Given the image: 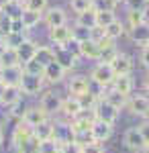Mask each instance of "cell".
Masks as SVG:
<instances>
[{
    "instance_id": "1",
    "label": "cell",
    "mask_w": 149,
    "mask_h": 153,
    "mask_svg": "<svg viewBox=\"0 0 149 153\" xmlns=\"http://www.w3.org/2000/svg\"><path fill=\"white\" fill-rule=\"evenodd\" d=\"M115 71H112V65L110 63H98V65H94V70L90 74V82L92 84H98L100 88H110L112 82H115Z\"/></svg>"
},
{
    "instance_id": "2",
    "label": "cell",
    "mask_w": 149,
    "mask_h": 153,
    "mask_svg": "<svg viewBox=\"0 0 149 153\" xmlns=\"http://www.w3.org/2000/svg\"><path fill=\"white\" fill-rule=\"evenodd\" d=\"M43 84H45V78L43 76H33V74H27L25 71L23 78H21L19 88H21V92L25 96H37L43 90Z\"/></svg>"
},
{
    "instance_id": "3",
    "label": "cell",
    "mask_w": 149,
    "mask_h": 153,
    "mask_svg": "<svg viewBox=\"0 0 149 153\" xmlns=\"http://www.w3.org/2000/svg\"><path fill=\"white\" fill-rule=\"evenodd\" d=\"M61 104H63V98L55 92H45V94L41 96V100H39V106H41V110H45L47 117H53V114H59L61 112Z\"/></svg>"
},
{
    "instance_id": "4",
    "label": "cell",
    "mask_w": 149,
    "mask_h": 153,
    "mask_svg": "<svg viewBox=\"0 0 149 153\" xmlns=\"http://www.w3.org/2000/svg\"><path fill=\"white\" fill-rule=\"evenodd\" d=\"M53 139L59 145L74 143V129H72L69 120H57V123H53Z\"/></svg>"
},
{
    "instance_id": "5",
    "label": "cell",
    "mask_w": 149,
    "mask_h": 153,
    "mask_svg": "<svg viewBox=\"0 0 149 153\" xmlns=\"http://www.w3.org/2000/svg\"><path fill=\"white\" fill-rule=\"evenodd\" d=\"M123 141H125V145L131 149V151H137V153H141L143 149H145V145H147V141L143 139V135H141L139 127H131V129H127Z\"/></svg>"
},
{
    "instance_id": "6",
    "label": "cell",
    "mask_w": 149,
    "mask_h": 153,
    "mask_svg": "<svg viewBox=\"0 0 149 153\" xmlns=\"http://www.w3.org/2000/svg\"><path fill=\"white\" fill-rule=\"evenodd\" d=\"M94 114L98 120H104V123H110V125H115V120L118 118V110H116L115 106H110L104 98H100L96 106H94Z\"/></svg>"
},
{
    "instance_id": "7",
    "label": "cell",
    "mask_w": 149,
    "mask_h": 153,
    "mask_svg": "<svg viewBox=\"0 0 149 153\" xmlns=\"http://www.w3.org/2000/svg\"><path fill=\"white\" fill-rule=\"evenodd\" d=\"M69 123H72L74 133H76V131H90L92 125L96 123V114H94V110H80Z\"/></svg>"
},
{
    "instance_id": "8",
    "label": "cell",
    "mask_w": 149,
    "mask_h": 153,
    "mask_svg": "<svg viewBox=\"0 0 149 153\" xmlns=\"http://www.w3.org/2000/svg\"><path fill=\"white\" fill-rule=\"evenodd\" d=\"M43 21L49 29H55V27H63L66 21H68V14L63 8H59V6H51V8H47L45 14H43Z\"/></svg>"
},
{
    "instance_id": "9",
    "label": "cell",
    "mask_w": 149,
    "mask_h": 153,
    "mask_svg": "<svg viewBox=\"0 0 149 153\" xmlns=\"http://www.w3.org/2000/svg\"><path fill=\"white\" fill-rule=\"evenodd\" d=\"M127 108H129L133 114H137V117L147 118L149 117V98L147 96H129Z\"/></svg>"
},
{
    "instance_id": "10",
    "label": "cell",
    "mask_w": 149,
    "mask_h": 153,
    "mask_svg": "<svg viewBox=\"0 0 149 153\" xmlns=\"http://www.w3.org/2000/svg\"><path fill=\"white\" fill-rule=\"evenodd\" d=\"M45 120H49V117L45 114V110H41V106H29L27 112H25V117H23V123L27 127H31V129L43 125Z\"/></svg>"
},
{
    "instance_id": "11",
    "label": "cell",
    "mask_w": 149,
    "mask_h": 153,
    "mask_svg": "<svg viewBox=\"0 0 149 153\" xmlns=\"http://www.w3.org/2000/svg\"><path fill=\"white\" fill-rule=\"evenodd\" d=\"M112 131H115V125L110 123H104V120H98L92 125V135H94V141L96 143H104L112 137Z\"/></svg>"
},
{
    "instance_id": "12",
    "label": "cell",
    "mask_w": 149,
    "mask_h": 153,
    "mask_svg": "<svg viewBox=\"0 0 149 153\" xmlns=\"http://www.w3.org/2000/svg\"><path fill=\"white\" fill-rule=\"evenodd\" d=\"M37 43L35 41H31V39H25L23 43L16 47V55H19V61H21V65H25V63H29L31 59H35V55H37Z\"/></svg>"
},
{
    "instance_id": "13",
    "label": "cell",
    "mask_w": 149,
    "mask_h": 153,
    "mask_svg": "<svg viewBox=\"0 0 149 153\" xmlns=\"http://www.w3.org/2000/svg\"><path fill=\"white\" fill-rule=\"evenodd\" d=\"M68 90H69V96L80 98V96H84L88 90H90V80H88L86 76H76V78L69 80Z\"/></svg>"
},
{
    "instance_id": "14",
    "label": "cell",
    "mask_w": 149,
    "mask_h": 153,
    "mask_svg": "<svg viewBox=\"0 0 149 153\" xmlns=\"http://www.w3.org/2000/svg\"><path fill=\"white\" fill-rule=\"evenodd\" d=\"M110 65H112L115 76H131V71H133V59L129 57L127 53H118Z\"/></svg>"
},
{
    "instance_id": "15",
    "label": "cell",
    "mask_w": 149,
    "mask_h": 153,
    "mask_svg": "<svg viewBox=\"0 0 149 153\" xmlns=\"http://www.w3.org/2000/svg\"><path fill=\"white\" fill-rule=\"evenodd\" d=\"M21 100H23V92H21L19 86H4L2 96H0V104L10 108L12 104H16V102H21Z\"/></svg>"
},
{
    "instance_id": "16",
    "label": "cell",
    "mask_w": 149,
    "mask_h": 153,
    "mask_svg": "<svg viewBox=\"0 0 149 153\" xmlns=\"http://www.w3.org/2000/svg\"><path fill=\"white\" fill-rule=\"evenodd\" d=\"M129 35H131V39L137 43V45H141V47H147L149 45V23L145 21V23L137 25V27H133L131 31H129Z\"/></svg>"
},
{
    "instance_id": "17",
    "label": "cell",
    "mask_w": 149,
    "mask_h": 153,
    "mask_svg": "<svg viewBox=\"0 0 149 153\" xmlns=\"http://www.w3.org/2000/svg\"><path fill=\"white\" fill-rule=\"evenodd\" d=\"M43 78H45V82H49V84H59L66 78V70H63L59 63L51 61L45 70H43Z\"/></svg>"
},
{
    "instance_id": "18",
    "label": "cell",
    "mask_w": 149,
    "mask_h": 153,
    "mask_svg": "<svg viewBox=\"0 0 149 153\" xmlns=\"http://www.w3.org/2000/svg\"><path fill=\"white\" fill-rule=\"evenodd\" d=\"M31 137H33V129L27 127L23 120H21V125L14 127V131H12V145H14V149H19V147H21L23 143H27Z\"/></svg>"
},
{
    "instance_id": "19",
    "label": "cell",
    "mask_w": 149,
    "mask_h": 153,
    "mask_svg": "<svg viewBox=\"0 0 149 153\" xmlns=\"http://www.w3.org/2000/svg\"><path fill=\"white\" fill-rule=\"evenodd\" d=\"M49 39L55 43V47H63L69 39H72V29H69L68 25H63V27H55V29L49 31Z\"/></svg>"
},
{
    "instance_id": "20",
    "label": "cell",
    "mask_w": 149,
    "mask_h": 153,
    "mask_svg": "<svg viewBox=\"0 0 149 153\" xmlns=\"http://www.w3.org/2000/svg\"><path fill=\"white\" fill-rule=\"evenodd\" d=\"M23 65H12V68H4V74H2V84L4 86H19L21 84V78H23Z\"/></svg>"
},
{
    "instance_id": "21",
    "label": "cell",
    "mask_w": 149,
    "mask_h": 153,
    "mask_svg": "<svg viewBox=\"0 0 149 153\" xmlns=\"http://www.w3.org/2000/svg\"><path fill=\"white\" fill-rule=\"evenodd\" d=\"M53 53H55V63H59L66 71L72 70V68H76V61H78V59L74 57L69 51H66L63 47H53Z\"/></svg>"
},
{
    "instance_id": "22",
    "label": "cell",
    "mask_w": 149,
    "mask_h": 153,
    "mask_svg": "<svg viewBox=\"0 0 149 153\" xmlns=\"http://www.w3.org/2000/svg\"><path fill=\"white\" fill-rule=\"evenodd\" d=\"M133 86H135V84H133V78H131V76H116L110 88H112V90H116V92H121L123 96H127V98H129V96H131V92H133Z\"/></svg>"
},
{
    "instance_id": "23",
    "label": "cell",
    "mask_w": 149,
    "mask_h": 153,
    "mask_svg": "<svg viewBox=\"0 0 149 153\" xmlns=\"http://www.w3.org/2000/svg\"><path fill=\"white\" fill-rule=\"evenodd\" d=\"M80 110H82L80 100H78V98H74V96H68V98L63 100V104H61V114L68 118V120H72V118L80 112Z\"/></svg>"
},
{
    "instance_id": "24",
    "label": "cell",
    "mask_w": 149,
    "mask_h": 153,
    "mask_svg": "<svg viewBox=\"0 0 149 153\" xmlns=\"http://www.w3.org/2000/svg\"><path fill=\"white\" fill-rule=\"evenodd\" d=\"M80 55L88 59H100V45L94 39H88V41L80 43Z\"/></svg>"
},
{
    "instance_id": "25",
    "label": "cell",
    "mask_w": 149,
    "mask_h": 153,
    "mask_svg": "<svg viewBox=\"0 0 149 153\" xmlns=\"http://www.w3.org/2000/svg\"><path fill=\"white\" fill-rule=\"evenodd\" d=\"M102 98L108 102L110 106H115L116 110H121V108H125L127 106V96H123L121 92H116V90H112V88H108V92H104L102 94Z\"/></svg>"
},
{
    "instance_id": "26",
    "label": "cell",
    "mask_w": 149,
    "mask_h": 153,
    "mask_svg": "<svg viewBox=\"0 0 149 153\" xmlns=\"http://www.w3.org/2000/svg\"><path fill=\"white\" fill-rule=\"evenodd\" d=\"M35 59L43 65V68H47L51 61H55V53H53V47H47V45H39L37 47V55H35Z\"/></svg>"
},
{
    "instance_id": "27",
    "label": "cell",
    "mask_w": 149,
    "mask_h": 153,
    "mask_svg": "<svg viewBox=\"0 0 149 153\" xmlns=\"http://www.w3.org/2000/svg\"><path fill=\"white\" fill-rule=\"evenodd\" d=\"M23 10H25V4L21 0H12L10 4L2 10L4 16H8L10 21H21V16H23Z\"/></svg>"
},
{
    "instance_id": "28",
    "label": "cell",
    "mask_w": 149,
    "mask_h": 153,
    "mask_svg": "<svg viewBox=\"0 0 149 153\" xmlns=\"http://www.w3.org/2000/svg\"><path fill=\"white\" fill-rule=\"evenodd\" d=\"M33 137H35V139H39V141L53 139V123H51V120H45L43 125L35 127V129H33Z\"/></svg>"
},
{
    "instance_id": "29",
    "label": "cell",
    "mask_w": 149,
    "mask_h": 153,
    "mask_svg": "<svg viewBox=\"0 0 149 153\" xmlns=\"http://www.w3.org/2000/svg\"><path fill=\"white\" fill-rule=\"evenodd\" d=\"M43 19V12H35V10H23V16H21V23H23L25 31H29V29H33L35 25H39V21Z\"/></svg>"
},
{
    "instance_id": "30",
    "label": "cell",
    "mask_w": 149,
    "mask_h": 153,
    "mask_svg": "<svg viewBox=\"0 0 149 153\" xmlns=\"http://www.w3.org/2000/svg\"><path fill=\"white\" fill-rule=\"evenodd\" d=\"M0 65H2V68L21 65V61H19V55H16V49H12V47H6V49H4V53L0 55Z\"/></svg>"
},
{
    "instance_id": "31",
    "label": "cell",
    "mask_w": 149,
    "mask_h": 153,
    "mask_svg": "<svg viewBox=\"0 0 149 153\" xmlns=\"http://www.w3.org/2000/svg\"><path fill=\"white\" fill-rule=\"evenodd\" d=\"M116 21L115 10H96V27L98 29H106L110 23Z\"/></svg>"
},
{
    "instance_id": "32",
    "label": "cell",
    "mask_w": 149,
    "mask_h": 153,
    "mask_svg": "<svg viewBox=\"0 0 149 153\" xmlns=\"http://www.w3.org/2000/svg\"><path fill=\"white\" fill-rule=\"evenodd\" d=\"M76 25L86 27V29H94V27H96V10H94V8H90V10H86V12H82V14H78V21H76Z\"/></svg>"
},
{
    "instance_id": "33",
    "label": "cell",
    "mask_w": 149,
    "mask_h": 153,
    "mask_svg": "<svg viewBox=\"0 0 149 153\" xmlns=\"http://www.w3.org/2000/svg\"><path fill=\"white\" fill-rule=\"evenodd\" d=\"M104 35L108 37V39H112V41H115V39H118V37L125 35V25H123L121 21H118V19H116L115 23H110L108 27H106V29H104Z\"/></svg>"
},
{
    "instance_id": "34",
    "label": "cell",
    "mask_w": 149,
    "mask_h": 153,
    "mask_svg": "<svg viewBox=\"0 0 149 153\" xmlns=\"http://www.w3.org/2000/svg\"><path fill=\"white\" fill-rule=\"evenodd\" d=\"M72 39H76L78 43H84V41L92 39V29H86V27L76 25V27L72 29Z\"/></svg>"
},
{
    "instance_id": "35",
    "label": "cell",
    "mask_w": 149,
    "mask_h": 153,
    "mask_svg": "<svg viewBox=\"0 0 149 153\" xmlns=\"http://www.w3.org/2000/svg\"><path fill=\"white\" fill-rule=\"evenodd\" d=\"M78 100H80L82 110H94V106H96V102H98L100 98H98V96H94L92 92H86V94L80 96Z\"/></svg>"
},
{
    "instance_id": "36",
    "label": "cell",
    "mask_w": 149,
    "mask_h": 153,
    "mask_svg": "<svg viewBox=\"0 0 149 153\" xmlns=\"http://www.w3.org/2000/svg\"><path fill=\"white\" fill-rule=\"evenodd\" d=\"M61 149L55 139H47V141H39V153H57Z\"/></svg>"
},
{
    "instance_id": "37",
    "label": "cell",
    "mask_w": 149,
    "mask_h": 153,
    "mask_svg": "<svg viewBox=\"0 0 149 153\" xmlns=\"http://www.w3.org/2000/svg\"><path fill=\"white\" fill-rule=\"evenodd\" d=\"M127 23H129V29H133V27H137V25L145 23V12L129 10L127 12Z\"/></svg>"
},
{
    "instance_id": "38",
    "label": "cell",
    "mask_w": 149,
    "mask_h": 153,
    "mask_svg": "<svg viewBox=\"0 0 149 153\" xmlns=\"http://www.w3.org/2000/svg\"><path fill=\"white\" fill-rule=\"evenodd\" d=\"M25 41V35L23 33H8V35H4V43H6V47H12V49H16L21 43Z\"/></svg>"
},
{
    "instance_id": "39",
    "label": "cell",
    "mask_w": 149,
    "mask_h": 153,
    "mask_svg": "<svg viewBox=\"0 0 149 153\" xmlns=\"http://www.w3.org/2000/svg\"><path fill=\"white\" fill-rule=\"evenodd\" d=\"M69 6L76 14H82L92 8V0H69Z\"/></svg>"
},
{
    "instance_id": "40",
    "label": "cell",
    "mask_w": 149,
    "mask_h": 153,
    "mask_svg": "<svg viewBox=\"0 0 149 153\" xmlns=\"http://www.w3.org/2000/svg\"><path fill=\"white\" fill-rule=\"evenodd\" d=\"M27 10H35V12H45L47 10V0H25L23 2Z\"/></svg>"
},
{
    "instance_id": "41",
    "label": "cell",
    "mask_w": 149,
    "mask_h": 153,
    "mask_svg": "<svg viewBox=\"0 0 149 153\" xmlns=\"http://www.w3.org/2000/svg\"><path fill=\"white\" fill-rule=\"evenodd\" d=\"M16 151H19V153H39V139L31 137V139H29L27 143H23Z\"/></svg>"
},
{
    "instance_id": "42",
    "label": "cell",
    "mask_w": 149,
    "mask_h": 153,
    "mask_svg": "<svg viewBox=\"0 0 149 153\" xmlns=\"http://www.w3.org/2000/svg\"><path fill=\"white\" fill-rule=\"evenodd\" d=\"M23 70L27 71V74H33V76H43V70H45V68H43L37 59H31L29 63H25V65H23Z\"/></svg>"
},
{
    "instance_id": "43",
    "label": "cell",
    "mask_w": 149,
    "mask_h": 153,
    "mask_svg": "<svg viewBox=\"0 0 149 153\" xmlns=\"http://www.w3.org/2000/svg\"><path fill=\"white\" fill-rule=\"evenodd\" d=\"M116 55H118V51H116V47L112 45V47L102 49V51H100V61H102V63H112Z\"/></svg>"
},
{
    "instance_id": "44",
    "label": "cell",
    "mask_w": 149,
    "mask_h": 153,
    "mask_svg": "<svg viewBox=\"0 0 149 153\" xmlns=\"http://www.w3.org/2000/svg\"><path fill=\"white\" fill-rule=\"evenodd\" d=\"M129 10H139V12H145L149 6V0H125Z\"/></svg>"
},
{
    "instance_id": "45",
    "label": "cell",
    "mask_w": 149,
    "mask_h": 153,
    "mask_svg": "<svg viewBox=\"0 0 149 153\" xmlns=\"http://www.w3.org/2000/svg\"><path fill=\"white\" fill-rule=\"evenodd\" d=\"M63 49H66V51H69V53H72V55H74L76 59L82 57V55H80V43H78L76 39H69L68 43L63 45Z\"/></svg>"
},
{
    "instance_id": "46",
    "label": "cell",
    "mask_w": 149,
    "mask_h": 153,
    "mask_svg": "<svg viewBox=\"0 0 149 153\" xmlns=\"http://www.w3.org/2000/svg\"><path fill=\"white\" fill-rule=\"evenodd\" d=\"M25 112H27V108L23 106V100H21V102H16V104H12V106H10V117H12V118H21V120H23Z\"/></svg>"
},
{
    "instance_id": "47",
    "label": "cell",
    "mask_w": 149,
    "mask_h": 153,
    "mask_svg": "<svg viewBox=\"0 0 149 153\" xmlns=\"http://www.w3.org/2000/svg\"><path fill=\"white\" fill-rule=\"evenodd\" d=\"M82 153H104V145L102 143H90V145L82 147Z\"/></svg>"
},
{
    "instance_id": "48",
    "label": "cell",
    "mask_w": 149,
    "mask_h": 153,
    "mask_svg": "<svg viewBox=\"0 0 149 153\" xmlns=\"http://www.w3.org/2000/svg\"><path fill=\"white\" fill-rule=\"evenodd\" d=\"M61 153H82V147L76 143H68V145H61Z\"/></svg>"
},
{
    "instance_id": "49",
    "label": "cell",
    "mask_w": 149,
    "mask_h": 153,
    "mask_svg": "<svg viewBox=\"0 0 149 153\" xmlns=\"http://www.w3.org/2000/svg\"><path fill=\"white\" fill-rule=\"evenodd\" d=\"M92 8L94 10H112L106 0H92Z\"/></svg>"
},
{
    "instance_id": "50",
    "label": "cell",
    "mask_w": 149,
    "mask_h": 153,
    "mask_svg": "<svg viewBox=\"0 0 149 153\" xmlns=\"http://www.w3.org/2000/svg\"><path fill=\"white\" fill-rule=\"evenodd\" d=\"M139 131H141V135H143V139L149 143V120H145V123H141L139 125Z\"/></svg>"
},
{
    "instance_id": "51",
    "label": "cell",
    "mask_w": 149,
    "mask_h": 153,
    "mask_svg": "<svg viewBox=\"0 0 149 153\" xmlns=\"http://www.w3.org/2000/svg\"><path fill=\"white\" fill-rule=\"evenodd\" d=\"M141 63L149 70V47H143V51H141Z\"/></svg>"
},
{
    "instance_id": "52",
    "label": "cell",
    "mask_w": 149,
    "mask_h": 153,
    "mask_svg": "<svg viewBox=\"0 0 149 153\" xmlns=\"http://www.w3.org/2000/svg\"><path fill=\"white\" fill-rule=\"evenodd\" d=\"M10 2H12V0H0V12L4 10V8H6V6H8Z\"/></svg>"
},
{
    "instance_id": "53",
    "label": "cell",
    "mask_w": 149,
    "mask_h": 153,
    "mask_svg": "<svg viewBox=\"0 0 149 153\" xmlns=\"http://www.w3.org/2000/svg\"><path fill=\"white\" fill-rule=\"evenodd\" d=\"M106 2H108V6H110V8L115 10V6H116V4H121L123 0H106Z\"/></svg>"
},
{
    "instance_id": "54",
    "label": "cell",
    "mask_w": 149,
    "mask_h": 153,
    "mask_svg": "<svg viewBox=\"0 0 149 153\" xmlns=\"http://www.w3.org/2000/svg\"><path fill=\"white\" fill-rule=\"evenodd\" d=\"M4 49H6V43H4V39H0V55L4 53Z\"/></svg>"
},
{
    "instance_id": "55",
    "label": "cell",
    "mask_w": 149,
    "mask_h": 153,
    "mask_svg": "<svg viewBox=\"0 0 149 153\" xmlns=\"http://www.w3.org/2000/svg\"><path fill=\"white\" fill-rule=\"evenodd\" d=\"M145 90H147V94H149V76L145 78Z\"/></svg>"
},
{
    "instance_id": "56",
    "label": "cell",
    "mask_w": 149,
    "mask_h": 153,
    "mask_svg": "<svg viewBox=\"0 0 149 153\" xmlns=\"http://www.w3.org/2000/svg\"><path fill=\"white\" fill-rule=\"evenodd\" d=\"M2 74H4V68L0 65V84H2Z\"/></svg>"
},
{
    "instance_id": "57",
    "label": "cell",
    "mask_w": 149,
    "mask_h": 153,
    "mask_svg": "<svg viewBox=\"0 0 149 153\" xmlns=\"http://www.w3.org/2000/svg\"><path fill=\"white\" fill-rule=\"evenodd\" d=\"M141 153H149V143H147V145H145V149H143V151H141Z\"/></svg>"
},
{
    "instance_id": "58",
    "label": "cell",
    "mask_w": 149,
    "mask_h": 153,
    "mask_svg": "<svg viewBox=\"0 0 149 153\" xmlns=\"http://www.w3.org/2000/svg\"><path fill=\"white\" fill-rule=\"evenodd\" d=\"M2 90H4V84H0V96H2Z\"/></svg>"
},
{
    "instance_id": "59",
    "label": "cell",
    "mask_w": 149,
    "mask_h": 153,
    "mask_svg": "<svg viewBox=\"0 0 149 153\" xmlns=\"http://www.w3.org/2000/svg\"><path fill=\"white\" fill-rule=\"evenodd\" d=\"M0 145H2V131H0Z\"/></svg>"
},
{
    "instance_id": "60",
    "label": "cell",
    "mask_w": 149,
    "mask_h": 153,
    "mask_svg": "<svg viewBox=\"0 0 149 153\" xmlns=\"http://www.w3.org/2000/svg\"><path fill=\"white\" fill-rule=\"evenodd\" d=\"M0 16H2V12H0Z\"/></svg>"
},
{
    "instance_id": "61",
    "label": "cell",
    "mask_w": 149,
    "mask_h": 153,
    "mask_svg": "<svg viewBox=\"0 0 149 153\" xmlns=\"http://www.w3.org/2000/svg\"><path fill=\"white\" fill-rule=\"evenodd\" d=\"M57 153H61V151H57Z\"/></svg>"
},
{
    "instance_id": "62",
    "label": "cell",
    "mask_w": 149,
    "mask_h": 153,
    "mask_svg": "<svg viewBox=\"0 0 149 153\" xmlns=\"http://www.w3.org/2000/svg\"><path fill=\"white\" fill-rule=\"evenodd\" d=\"M16 153H19V151H16Z\"/></svg>"
},
{
    "instance_id": "63",
    "label": "cell",
    "mask_w": 149,
    "mask_h": 153,
    "mask_svg": "<svg viewBox=\"0 0 149 153\" xmlns=\"http://www.w3.org/2000/svg\"><path fill=\"white\" fill-rule=\"evenodd\" d=\"M147 47H149V45H147Z\"/></svg>"
}]
</instances>
